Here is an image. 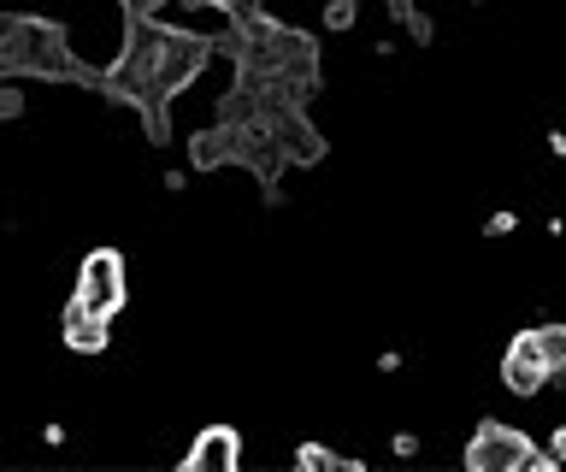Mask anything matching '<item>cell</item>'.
<instances>
[{"instance_id":"6da1fadb","label":"cell","mask_w":566,"mask_h":472,"mask_svg":"<svg viewBox=\"0 0 566 472\" xmlns=\"http://www.w3.org/2000/svg\"><path fill=\"white\" fill-rule=\"evenodd\" d=\"M467 466H472V472H513V466L555 472L560 461H555V454H537V449H531L525 431L502 426V419H484V426L472 431V443H467Z\"/></svg>"},{"instance_id":"7a4b0ae2","label":"cell","mask_w":566,"mask_h":472,"mask_svg":"<svg viewBox=\"0 0 566 472\" xmlns=\"http://www.w3.org/2000/svg\"><path fill=\"white\" fill-rule=\"evenodd\" d=\"M77 302L95 307L101 319H113V313L124 307V260L113 249H95L77 266Z\"/></svg>"},{"instance_id":"3957f363","label":"cell","mask_w":566,"mask_h":472,"mask_svg":"<svg viewBox=\"0 0 566 472\" xmlns=\"http://www.w3.org/2000/svg\"><path fill=\"white\" fill-rule=\"evenodd\" d=\"M502 384L513 396H537L543 384H548V366H543V348L531 331H520V337L507 343V355H502Z\"/></svg>"},{"instance_id":"277c9868","label":"cell","mask_w":566,"mask_h":472,"mask_svg":"<svg viewBox=\"0 0 566 472\" xmlns=\"http://www.w3.org/2000/svg\"><path fill=\"white\" fill-rule=\"evenodd\" d=\"M237 461H242V437L230 431V426H207L189 443L184 472H237Z\"/></svg>"},{"instance_id":"5b68a950","label":"cell","mask_w":566,"mask_h":472,"mask_svg":"<svg viewBox=\"0 0 566 472\" xmlns=\"http://www.w3.org/2000/svg\"><path fill=\"white\" fill-rule=\"evenodd\" d=\"M60 331H65V348H77V355H101V348H106V319H101L95 307H83L77 295H71Z\"/></svg>"},{"instance_id":"8992f818","label":"cell","mask_w":566,"mask_h":472,"mask_svg":"<svg viewBox=\"0 0 566 472\" xmlns=\"http://www.w3.org/2000/svg\"><path fill=\"white\" fill-rule=\"evenodd\" d=\"M531 337H537V348H543L548 378H566V325H537Z\"/></svg>"},{"instance_id":"52a82bcc","label":"cell","mask_w":566,"mask_h":472,"mask_svg":"<svg viewBox=\"0 0 566 472\" xmlns=\"http://www.w3.org/2000/svg\"><path fill=\"white\" fill-rule=\"evenodd\" d=\"M354 19H360V0H331V7H325V24L331 30H348Z\"/></svg>"},{"instance_id":"ba28073f","label":"cell","mask_w":566,"mask_h":472,"mask_svg":"<svg viewBox=\"0 0 566 472\" xmlns=\"http://www.w3.org/2000/svg\"><path fill=\"white\" fill-rule=\"evenodd\" d=\"M24 113V90L18 83H0V118H18Z\"/></svg>"},{"instance_id":"9c48e42d","label":"cell","mask_w":566,"mask_h":472,"mask_svg":"<svg viewBox=\"0 0 566 472\" xmlns=\"http://www.w3.org/2000/svg\"><path fill=\"white\" fill-rule=\"evenodd\" d=\"M295 466H343V461H336L331 449H318V443H307V449L295 454Z\"/></svg>"},{"instance_id":"30bf717a","label":"cell","mask_w":566,"mask_h":472,"mask_svg":"<svg viewBox=\"0 0 566 472\" xmlns=\"http://www.w3.org/2000/svg\"><path fill=\"white\" fill-rule=\"evenodd\" d=\"M118 7H124V12H130V19H154V12H159V7H166V0H118Z\"/></svg>"},{"instance_id":"8fae6325","label":"cell","mask_w":566,"mask_h":472,"mask_svg":"<svg viewBox=\"0 0 566 472\" xmlns=\"http://www.w3.org/2000/svg\"><path fill=\"white\" fill-rule=\"evenodd\" d=\"M484 231H490V237H513V231H520V213H495Z\"/></svg>"},{"instance_id":"7c38bea8","label":"cell","mask_w":566,"mask_h":472,"mask_svg":"<svg viewBox=\"0 0 566 472\" xmlns=\"http://www.w3.org/2000/svg\"><path fill=\"white\" fill-rule=\"evenodd\" d=\"M396 454H401V461H407V454H419V437L401 431V437H396Z\"/></svg>"},{"instance_id":"4fadbf2b","label":"cell","mask_w":566,"mask_h":472,"mask_svg":"<svg viewBox=\"0 0 566 472\" xmlns=\"http://www.w3.org/2000/svg\"><path fill=\"white\" fill-rule=\"evenodd\" d=\"M548 454H555V461H566V426H560L555 437H548Z\"/></svg>"},{"instance_id":"5bb4252c","label":"cell","mask_w":566,"mask_h":472,"mask_svg":"<svg viewBox=\"0 0 566 472\" xmlns=\"http://www.w3.org/2000/svg\"><path fill=\"white\" fill-rule=\"evenodd\" d=\"M548 148H555L560 160H566V130H555V136H548Z\"/></svg>"},{"instance_id":"9a60e30c","label":"cell","mask_w":566,"mask_h":472,"mask_svg":"<svg viewBox=\"0 0 566 472\" xmlns=\"http://www.w3.org/2000/svg\"><path fill=\"white\" fill-rule=\"evenodd\" d=\"M384 7H389V12H401V7H407V0H384Z\"/></svg>"}]
</instances>
